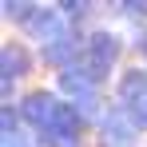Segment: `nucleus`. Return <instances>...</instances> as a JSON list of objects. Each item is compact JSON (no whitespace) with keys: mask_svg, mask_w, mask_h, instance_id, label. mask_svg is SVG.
<instances>
[{"mask_svg":"<svg viewBox=\"0 0 147 147\" xmlns=\"http://www.w3.org/2000/svg\"><path fill=\"white\" fill-rule=\"evenodd\" d=\"M115 103L131 115L139 131H147V68H127L115 80Z\"/></svg>","mask_w":147,"mask_h":147,"instance_id":"1","label":"nucleus"},{"mask_svg":"<svg viewBox=\"0 0 147 147\" xmlns=\"http://www.w3.org/2000/svg\"><path fill=\"white\" fill-rule=\"evenodd\" d=\"M115 8H119V16H127V20H147V0H123Z\"/></svg>","mask_w":147,"mask_h":147,"instance_id":"11","label":"nucleus"},{"mask_svg":"<svg viewBox=\"0 0 147 147\" xmlns=\"http://www.w3.org/2000/svg\"><path fill=\"white\" fill-rule=\"evenodd\" d=\"M60 103L64 99L56 96V92H28L24 96V103H20V119L40 135L44 127H48L52 119H56V111H60Z\"/></svg>","mask_w":147,"mask_h":147,"instance_id":"5","label":"nucleus"},{"mask_svg":"<svg viewBox=\"0 0 147 147\" xmlns=\"http://www.w3.org/2000/svg\"><path fill=\"white\" fill-rule=\"evenodd\" d=\"M80 131H84V115L76 103H60L56 119L36 135L40 147H80Z\"/></svg>","mask_w":147,"mask_h":147,"instance_id":"2","label":"nucleus"},{"mask_svg":"<svg viewBox=\"0 0 147 147\" xmlns=\"http://www.w3.org/2000/svg\"><path fill=\"white\" fill-rule=\"evenodd\" d=\"M119 56H123V40H119V32H107V28L92 32L88 44H84V64H88L96 76H107L115 64H119Z\"/></svg>","mask_w":147,"mask_h":147,"instance_id":"3","label":"nucleus"},{"mask_svg":"<svg viewBox=\"0 0 147 147\" xmlns=\"http://www.w3.org/2000/svg\"><path fill=\"white\" fill-rule=\"evenodd\" d=\"M135 48H139V52H143V56H147V28H143V32H139V36H135Z\"/></svg>","mask_w":147,"mask_h":147,"instance_id":"12","label":"nucleus"},{"mask_svg":"<svg viewBox=\"0 0 147 147\" xmlns=\"http://www.w3.org/2000/svg\"><path fill=\"white\" fill-rule=\"evenodd\" d=\"M36 143H40V139H32V135H28V131H20V127L0 135V147H36Z\"/></svg>","mask_w":147,"mask_h":147,"instance_id":"9","label":"nucleus"},{"mask_svg":"<svg viewBox=\"0 0 147 147\" xmlns=\"http://www.w3.org/2000/svg\"><path fill=\"white\" fill-rule=\"evenodd\" d=\"M139 135V127L131 123V115L119 103H107V111L99 115V143L103 147H131Z\"/></svg>","mask_w":147,"mask_h":147,"instance_id":"4","label":"nucleus"},{"mask_svg":"<svg viewBox=\"0 0 147 147\" xmlns=\"http://www.w3.org/2000/svg\"><path fill=\"white\" fill-rule=\"evenodd\" d=\"M0 72H4V96L12 92V80H24L32 72V56L20 40H12V44H4L0 48Z\"/></svg>","mask_w":147,"mask_h":147,"instance_id":"7","label":"nucleus"},{"mask_svg":"<svg viewBox=\"0 0 147 147\" xmlns=\"http://www.w3.org/2000/svg\"><path fill=\"white\" fill-rule=\"evenodd\" d=\"M32 12H36V4H24V0H8L4 4V20H12V24H20V28L28 24Z\"/></svg>","mask_w":147,"mask_h":147,"instance_id":"8","label":"nucleus"},{"mask_svg":"<svg viewBox=\"0 0 147 147\" xmlns=\"http://www.w3.org/2000/svg\"><path fill=\"white\" fill-rule=\"evenodd\" d=\"M68 28H72V24L64 20V12H60V8H40V4H36V12L28 16L24 32L32 36V40H40V48H44V44H52L56 36H64Z\"/></svg>","mask_w":147,"mask_h":147,"instance_id":"6","label":"nucleus"},{"mask_svg":"<svg viewBox=\"0 0 147 147\" xmlns=\"http://www.w3.org/2000/svg\"><path fill=\"white\" fill-rule=\"evenodd\" d=\"M56 8L64 12V20H68V24H76V20H84V16L92 12V4H84V0H80V4H72V0H64V4H56Z\"/></svg>","mask_w":147,"mask_h":147,"instance_id":"10","label":"nucleus"}]
</instances>
